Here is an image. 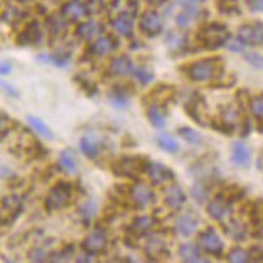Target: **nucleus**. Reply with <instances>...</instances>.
<instances>
[{
  "mask_svg": "<svg viewBox=\"0 0 263 263\" xmlns=\"http://www.w3.org/2000/svg\"><path fill=\"white\" fill-rule=\"evenodd\" d=\"M58 164H60V167H62L65 172H68V174H74V172L78 171L77 157H74V154L70 151V149H65V151L60 153Z\"/></svg>",
  "mask_w": 263,
  "mask_h": 263,
  "instance_id": "nucleus-24",
  "label": "nucleus"
},
{
  "mask_svg": "<svg viewBox=\"0 0 263 263\" xmlns=\"http://www.w3.org/2000/svg\"><path fill=\"white\" fill-rule=\"evenodd\" d=\"M177 134H180V138H184L187 142H191V144H199V142H202V136L195 129H192V127H179Z\"/></svg>",
  "mask_w": 263,
  "mask_h": 263,
  "instance_id": "nucleus-32",
  "label": "nucleus"
},
{
  "mask_svg": "<svg viewBox=\"0 0 263 263\" xmlns=\"http://www.w3.org/2000/svg\"><path fill=\"white\" fill-rule=\"evenodd\" d=\"M154 227V219L151 215H141L136 217L134 222L131 223V232L134 235H146L153 230Z\"/></svg>",
  "mask_w": 263,
  "mask_h": 263,
  "instance_id": "nucleus-21",
  "label": "nucleus"
},
{
  "mask_svg": "<svg viewBox=\"0 0 263 263\" xmlns=\"http://www.w3.org/2000/svg\"><path fill=\"white\" fill-rule=\"evenodd\" d=\"M133 77L136 78L141 85H147L154 80V71L151 68H146V66H134Z\"/></svg>",
  "mask_w": 263,
  "mask_h": 263,
  "instance_id": "nucleus-30",
  "label": "nucleus"
},
{
  "mask_svg": "<svg viewBox=\"0 0 263 263\" xmlns=\"http://www.w3.org/2000/svg\"><path fill=\"white\" fill-rule=\"evenodd\" d=\"M225 47H227L230 51H237V53H242V51L245 50V43L240 40V39H235V40H230L225 43Z\"/></svg>",
  "mask_w": 263,
  "mask_h": 263,
  "instance_id": "nucleus-42",
  "label": "nucleus"
},
{
  "mask_svg": "<svg viewBox=\"0 0 263 263\" xmlns=\"http://www.w3.org/2000/svg\"><path fill=\"white\" fill-rule=\"evenodd\" d=\"M106 245H108V234L103 229H100V227L89 232V234L86 235V238L83 240V243H81L83 250L88 255L101 253L104 249H106Z\"/></svg>",
  "mask_w": 263,
  "mask_h": 263,
  "instance_id": "nucleus-6",
  "label": "nucleus"
},
{
  "mask_svg": "<svg viewBox=\"0 0 263 263\" xmlns=\"http://www.w3.org/2000/svg\"><path fill=\"white\" fill-rule=\"evenodd\" d=\"M250 111L252 115L260 119V121H263V96H255L252 98L250 101Z\"/></svg>",
  "mask_w": 263,
  "mask_h": 263,
  "instance_id": "nucleus-34",
  "label": "nucleus"
},
{
  "mask_svg": "<svg viewBox=\"0 0 263 263\" xmlns=\"http://www.w3.org/2000/svg\"><path fill=\"white\" fill-rule=\"evenodd\" d=\"M0 88H4L7 93H9L10 96H13V98H18V91L15 89L12 85H9L7 81H0Z\"/></svg>",
  "mask_w": 263,
  "mask_h": 263,
  "instance_id": "nucleus-46",
  "label": "nucleus"
},
{
  "mask_svg": "<svg viewBox=\"0 0 263 263\" xmlns=\"http://www.w3.org/2000/svg\"><path fill=\"white\" fill-rule=\"evenodd\" d=\"M101 32H103L101 25L98 24V22H95V20L81 22V24L78 25V28H77V35L80 36V39H83V40H93Z\"/></svg>",
  "mask_w": 263,
  "mask_h": 263,
  "instance_id": "nucleus-17",
  "label": "nucleus"
},
{
  "mask_svg": "<svg viewBox=\"0 0 263 263\" xmlns=\"http://www.w3.org/2000/svg\"><path fill=\"white\" fill-rule=\"evenodd\" d=\"M65 18H60V17H50L48 18V27H50V32L53 35H58L63 32L65 28Z\"/></svg>",
  "mask_w": 263,
  "mask_h": 263,
  "instance_id": "nucleus-38",
  "label": "nucleus"
},
{
  "mask_svg": "<svg viewBox=\"0 0 263 263\" xmlns=\"http://www.w3.org/2000/svg\"><path fill=\"white\" fill-rule=\"evenodd\" d=\"M157 144L161 146V149H164L166 153H177L179 151V142L167 133H161L157 134Z\"/></svg>",
  "mask_w": 263,
  "mask_h": 263,
  "instance_id": "nucleus-28",
  "label": "nucleus"
},
{
  "mask_svg": "<svg viewBox=\"0 0 263 263\" xmlns=\"http://www.w3.org/2000/svg\"><path fill=\"white\" fill-rule=\"evenodd\" d=\"M146 172L149 174V177H151L154 184H164V182H167V180H172L176 177L174 172L159 162H147Z\"/></svg>",
  "mask_w": 263,
  "mask_h": 263,
  "instance_id": "nucleus-12",
  "label": "nucleus"
},
{
  "mask_svg": "<svg viewBox=\"0 0 263 263\" xmlns=\"http://www.w3.org/2000/svg\"><path fill=\"white\" fill-rule=\"evenodd\" d=\"M80 149L86 157H89V159H96L101 153L100 142L95 141L91 136H85V138L80 139Z\"/></svg>",
  "mask_w": 263,
  "mask_h": 263,
  "instance_id": "nucleus-23",
  "label": "nucleus"
},
{
  "mask_svg": "<svg viewBox=\"0 0 263 263\" xmlns=\"http://www.w3.org/2000/svg\"><path fill=\"white\" fill-rule=\"evenodd\" d=\"M191 195L192 197L197 200V202H204L207 200V191H205V187H202V185H194L192 187V191H191Z\"/></svg>",
  "mask_w": 263,
  "mask_h": 263,
  "instance_id": "nucleus-39",
  "label": "nucleus"
},
{
  "mask_svg": "<svg viewBox=\"0 0 263 263\" xmlns=\"http://www.w3.org/2000/svg\"><path fill=\"white\" fill-rule=\"evenodd\" d=\"M24 210V200L20 195L12 194L0 199V225H12Z\"/></svg>",
  "mask_w": 263,
  "mask_h": 263,
  "instance_id": "nucleus-3",
  "label": "nucleus"
},
{
  "mask_svg": "<svg viewBox=\"0 0 263 263\" xmlns=\"http://www.w3.org/2000/svg\"><path fill=\"white\" fill-rule=\"evenodd\" d=\"M197 227H199V219L194 212H187L184 215H180L176 222L177 234L182 237H191L192 234H195Z\"/></svg>",
  "mask_w": 263,
  "mask_h": 263,
  "instance_id": "nucleus-14",
  "label": "nucleus"
},
{
  "mask_svg": "<svg viewBox=\"0 0 263 263\" xmlns=\"http://www.w3.org/2000/svg\"><path fill=\"white\" fill-rule=\"evenodd\" d=\"M18 2H32V0H18Z\"/></svg>",
  "mask_w": 263,
  "mask_h": 263,
  "instance_id": "nucleus-50",
  "label": "nucleus"
},
{
  "mask_svg": "<svg viewBox=\"0 0 263 263\" xmlns=\"http://www.w3.org/2000/svg\"><path fill=\"white\" fill-rule=\"evenodd\" d=\"M27 121H28L30 126H32V129L36 134H39V136H42L45 139H53V133H51V129L47 126V123H45L43 119H40L39 116L28 115L27 116Z\"/></svg>",
  "mask_w": 263,
  "mask_h": 263,
  "instance_id": "nucleus-26",
  "label": "nucleus"
},
{
  "mask_svg": "<svg viewBox=\"0 0 263 263\" xmlns=\"http://www.w3.org/2000/svg\"><path fill=\"white\" fill-rule=\"evenodd\" d=\"M227 232L234 238H237V240L245 238V227H243L242 223H238V222H230L227 225Z\"/></svg>",
  "mask_w": 263,
  "mask_h": 263,
  "instance_id": "nucleus-36",
  "label": "nucleus"
},
{
  "mask_svg": "<svg viewBox=\"0 0 263 263\" xmlns=\"http://www.w3.org/2000/svg\"><path fill=\"white\" fill-rule=\"evenodd\" d=\"M71 199V185L68 182H58L50 189L47 199H45V207L47 210H60L63 209Z\"/></svg>",
  "mask_w": 263,
  "mask_h": 263,
  "instance_id": "nucleus-4",
  "label": "nucleus"
},
{
  "mask_svg": "<svg viewBox=\"0 0 263 263\" xmlns=\"http://www.w3.org/2000/svg\"><path fill=\"white\" fill-rule=\"evenodd\" d=\"M112 28L116 30L119 35L129 36L133 33V18L129 17V13H121L112 20Z\"/></svg>",
  "mask_w": 263,
  "mask_h": 263,
  "instance_id": "nucleus-25",
  "label": "nucleus"
},
{
  "mask_svg": "<svg viewBox=\"0 0 263 263\" xmlns=\"http://www.w3.org/2000/svg\"><path fill=\"white\" fill-rule=\"evenodd\" d=\"M133 68H134V65L126 55L115 57L111 60V63H109V73L116 74V77H124V74H129V73H133Z\"/></svg>",
  "mask_w": 263,
  "mask_h": 263,
  "instance_id": "nucleus-15",
  "label": "nucleus"
},
{
  "mask_svg": "<svg viewBox=\"0 0 263 263\" xmlns=\"http://www.w3.org/2000/svg\"><path fill=\"white\" fill-rule=\"evenodd\" d=\"M232 161L238 167H247L250 164V149L243 142H234V146H232Z\"/></svg>",
  "mask_w": 263,
  "mask_h": 263,
  "instance_id": "nucleus-16",
  "label": "nucleus"
},
{
  "mask_svg": "<svg viewBox=\"0 0 263 263\" xmlns=\"http://www.w3.org/2000/svg\"><path fill=\"white\" fill-rule=\"evenodd\" d=\"M146 116L149 119V123H151L154 127H157V129H161V127H164L167 123L166 112L162 111L161 104H153V106H149L146 111Z\"/></svg>",
  "mask_w": 263,
  "mask_h": 263,
  "instance_id": "nucleus-22",
  "label": "nucleus"
},
{
  "mask_svg": "<svg viewBox=\"0 0 263 263\" xmlns=\"http://www.w3.org/2000/svg\"><path fill=\"white\" fill-rule=\"evenodd\" d=\"M252 222H255L258 227H263V200L258 199L252 205Z\"/></svg>",
  "mask_w": 263,
  "mask_h": 263,
  "instance_id": "nucleus-33",
  "label": "nucleus"
},
{
  "mask_svg": "<svg viewBox=\"0 0 263 263\" xmlns=\"http://www.w3.org/2000/svg\"><path fill=\"white\" fill-rule=\"evenodd\" d=\"M109 2H111V4H116V2H118V0H109Z\"/></svg>",
  "mask_w": 263,
  "mask_h": 263,
  "instance_id": "nucleus-51",
  "label": "nucleus"
},
{
  "mask_svg": "<svg viewBox=\"0 0 263 263\" xmlns=\"http://www.w3.org/2000/svg\"><path fill=\"white\" fill-rule=\"evenodd\" d=\"M245 60L253 66V68L263 70V57L261 55H258V53H249V55H245Z\"/></svg>",
  "mask_w": 263,
  "mask_h": 263,
  "instance_id": "nucleus-40",
  "label": "nucleus"
},
{
  "mask_svg": "<svg viewBox=\"0 0 263 263\" xmlns=\"http://www.w3.org/2000/svg\"><path fill=\"white\" fill-rule=\"evenodd\" d=\"M237 36L245 45H263V24H245L238 28Z\"/></svg>",
  "mask_w": 263,
  "mask_h": 263,
  "instance_id": "nucleus-8",
  "label": "nucleus"
},
{
  "mask_svg": "<svg viewBox=\"0 0 263 263\" xmlns=\"http://www.w3.org/2000/svg\"><path fill=\"white\" fill-rule=\"evenodd\" d=\"M147 162H144L141 157L134 156H124L121 159H118L112 164V171L116 176H126V177H134L141 174L142 171H146Z\"/></svg>",
  "mask_w": 263,
  "mask_h": 263,
  "instance_id": "nucleus-5",
  "label": "nucleus"
},
{
  "mask_svg": "<svg viewBox=\"0 0 263 263\" xmlns=\"http://www.w3.org/2000/svg\"><path fill=\"white\" fill-rule=\"evenodd\" d=\"M80 214L86 220L93 219V217L96 215V204H95V202H91V200H88L86 204H83V205L80 207Z\"/></svg>",
  "mask_w": 263,
  "mask_h": 263,
  "instance_id": "nucleus-37",
  "label": "nucleus"
},
{
  "mask_svg": "<svg viewBox=\"0 0 263 263\" xmlns=\"http://www.w3.org/2000/svg\"><path fill=\"white\" fill-rule=\"evenodd\" d=\"M207 212L212 219L223 220L225 217L230 214V204H227V200H223V199H215L212 202H209Z\"/></svg>",
  "mask_w": 263,
  "mask_h": 263,
  "instance_id": "nucleus-18",
  "label": "nucleus"
},
{
  "mask_svg": "<svg viewBox=\"0 0 263 263\" xmlns=\"http://www.w3.org/2000/svg\"><path fill=\"white\" fill-rule=\"evenodd\" d=\"M91 13L88 9V5L83 2H78V0H71V2L65 4L62 7V17L66 20H71V22H78V20H83L86 18L88 15Z\"/></svg>",
  "mask_w": 263,
  "mask_h": 263,
  "instance_id": "nucleus-11",
  "label": "nucleus"
},
{
  "mask_svg": "<svg viewBox=\"0 0 263 263\" xmlns=\"http://www.w3.org/2000/svg\"><path fill=\"white\" fill-rule=\"evenodd\" d=\"M22 18V15H20V12L17 10V9H7V12L4 13V20L5 22H9V24H15L17 20H20Z\"/></svg>",
  "mask_w": 263,
  "mask_h": 263,
  "instance_id": "nucleus-43",
  "label": "nucleus"
},
{
  "mask_svg": "<svg viewBox=\"0 0 263 263\" xmlns=\"http://www.w3.org/2000/svg\"><path fill=\"white\" fill-rule=\"evenodd\" d=\"M222 73V62L219 58H204L187 66V77L195 83H205L215 80Z\"/></svg>",
  "mask_w": 263,
  "mask_h": 263,
  "instance_id": "nucleus-1",
  "label": "nucleus"
},
{
  "mask_svg": "<svg viewBox=\"0 0 263 263\" xmlns=\"http://www.w3.org/2000/svg\"><path fill=\"white\" fill-rule=\"evenodd\" d=\"M172 95H174V89H172L171 86H167V85H161L151 93V100L156 101V104H164L166 101L171 100Z\"/></svg>",
  "mask_w": 263,
  "mask_h": 263,
  "instance_id": "nucleus-29",
  "label": "nucleus"
},
{
  "mask_svg": "<svg viewBox=\"0 0 263 263\" xmlns=\"http://www.w3.org/2000/svg\"><path fill=\"white\" fill-rule=\"evenodd\" d=\"M10 71H12V63H9V62L0 63V74H9Z\"/></svg>",
  "mask_w": 263,
  "mask_h": 263,
  "instance_id": "nucleus-47",
  "label": "nucleus"
},
{
  "mask_svg": "<svg viewBox=\"0 0 263 263\" xmlns=\"http://www.w3.org/2000/svg\"><path fill=\"white\" fill-rule=\"evenodd\" d=\"M139 28L141 32L147 35V36H156L162 32V18L161 15L154 12V10H149L146 13H142V17L139 20Z\"/></svg>",
  "mask_w": 263,
  "mask_h": 263,
  "instance_id": "nucleus-9",
  "label": "nucleus"
},
{
  "mask_svg": "<svg viewBox=\"0 0 263 263\" xmlns=\"http://www.w3.org/2000/svg\"><path fill=\"white\" fill-rule=\"evenodd\" d=\"M250 10L253 12H263V0H247Z\"/></svg>",
  "mask_w": 263,
  "mask_h": 263,
  "instance_id": "nucleus-45",
  "label": "nucleus"
},
{
  "mask_svg": "<svg viewBox=\"0 0 263 263\" xmlns=\"http://www.w3.org/2000/svg\"><path fill=\"white\" fill-rule=\"evenodd\" d=\"M177 253L184 261H202V260H204V258H202V255H200L199 247L192 245V243H182L179 247Z\"/></svg>",
  "mask_w": 263,
  "mask_h": 263,
  "instance_id": "nucleus-27",
  "label": "nucleus"
},
{
  "mask_svg": "<svg viewBox=\"0 0 263 263\" xmlns=\"http://www.w3.org/2000/svg\"><path fill=\"white\" fill-rule=\"evenodd\" d=\"M240 121V115H238V111L235 108H225L222 111V123L229 127V129H232L234 126H237Z\"/></svg>",
  "mask_w": 263,
  "mask_h": 263,
  "instance_id": "nucleus-31",
  "label": "nucleus"
},
{
  "mask_svg": "<svg viewBox=\"0 0 263 263\" xmlns=\"http://www.w3.org/2000/svg\"><path fill=\"white\" fill-rule=\"evenodd\" d=\"M28 258L32 261H43L47 260V253H45L43 249H32L28 253Z\"/></svg>",
  "mask_w": 263,
  "mask_h": 263,
  "instance_id": "nucleus-44",
  "label": "nucleus"
},
{
  "mask_svg": "<svg viewBox=\"0 0 263 263\" xmlns=\"http://www.w3.org/2000/svg\"><path fill=\"white\" fill-rule=\"evenodd\" d=\"M13 127V119L7 118L4 115H0V136H4Z\"/></svg>",
  "mask_w": 263,
  "mask_h": 263,
  "instance_id": "nucleus-41",
  "label": "nucleus"
},
{
  "mask_svg": "<svg viewBox=\"0 0 263 263\" xmlns=\"http://www.w3.org/2000/svg\"><path fill=\"white\" fill-rule=\"evenodd\" d=\"M227 260L229 261H234V263H240V261H249L250 260V255L247 253L243 249H232L227 255Z\"/></svg>",
  "mask_w": 263,
  "mask_h": 263,
  "instance_id": "nucleus-35",
  "label": "nucleus"
},
{
  "mask_svg": "<svg viewBox=\"0 0 263 263\" xmlns=\"http://www.w3.org/2000/svg\"><path fill=\"white\" fill-rule=\"evenodd\" d=\"M12 176H13V172L9 167H0V179H7Z\"/></svg>",
  "mask_w": 263,
  "mask_h": 263,
  "instance_id": "nucleus-48",
  "label": "nucleus"
},
{
  "mask_svg": "<svg viewBox=\"0 0 263 263\" xmlns=\"http://www.w3.org/2000/svg\"><path fill=\"white\" fill-rule=\"evenodd\" d=\"M199 247L210 255H220L223 250V242H222L220 235L217 234L214 229H207L204 232H200Z\"/></svg>",
  "mask_w": 263,
  "mask_h": 263,
  "instance_id": "nucleus-7",
  "label": "nucleus"
},
{
  "mask_svg": "<svg viewBox=\"0 0 263 263\" xmlns=\"http://www.w3.org/2000/svg\"><path fill=\"white\" fill-rule=\"evenodd\" d=\"M116 43L111 36H100L96 39L91 45V53L96 57H104V55H109L112 50H115Z\"/></svg>",
  "mask_w": 263,
  "mask_h": 263,
  "instance_id": "nucleus-20",
  "label": "nucleus"
},
{
  "mask_svg": "<svg viewBox=\"0 0 263 263\" xmlns=\"http://www.w3.org/2000/svg\"><path fill=\"white\" fill-rule=\"evenodd\" d=\"M43 39V30L39 22H30V24L25 27V30L18 35L17 42L20 45H36L40 43Z\"/></svg>",
  "mask_w": 263,
  "mask_h": 263,
  "instance_id": "nucleus-13",
  "label": "nucleus"
},
{
  "mask_svg": "<svg viewBox=\"0 0 263 263\" xmlns=\"http://www.w3.org/2000/svg\"><path fill=\"white\" fill-rule=\"evenodd\" d=\"M129 197H131L134 205L139 207V209H144L154 202V191L146 184H136V185L131 187Z\"/></svg>",
  "mask_w": 263,
  "mask_h": 263,
  "instance_id": "nucleus-10",
  "label": "nucleus"
},
{
  "mask_svg": "<svg viewBox=\"0 0 263 263\" xmlns=\"http://www.w3.org/2000/svg\"><path fill=\"white\" fill-rule=\"evenodd\" d=\"M199 40L207 48H220L229 42V28L222 24H210L200 28Z\"/></svg>",
  "mask_w": 263,
  "mask_h": 263,
  "instance_id": "nucleus-2",
  "label": "nucleus"
},
{
  "mask_svg": "<svg viewBox=\"0 0 263 263\" xmlns=\"http://www.w3.org/2000/svg\"><path fill=\"white\" fill-rule=\"evenodd\" d=\"M164 199H166V204L171 209H174V210L180 209L185 204V194H184V191L180 189L179 185H171Z\"/></svg>",
  "mask_w": 263,
  "mask_h": 263,
  "instance_id": "nucleus-19",
  "label": "nucleus"
},
{
  "mask_svg": "<svg viewBox=\"0 0 263 263\" xmlns=\"http://www.w3.org/2000/svg\"><path fill=\"white\" fill-rule=\"evenodd\" d=\"M146 2H149L151 5H162V4H166L167 0H146Z\"/></svg>",
  "mask_w": 263,
  "mask_h": 263,
  "instance_id": "nucleus-49",
  "label": "nucleus"
}]
</instances>
